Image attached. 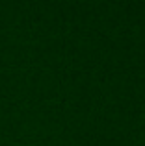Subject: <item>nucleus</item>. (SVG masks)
Returning <instances> with one entry per match:
<instances>
[]
</instances>
